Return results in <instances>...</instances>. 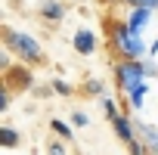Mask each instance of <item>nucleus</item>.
<instances>
[{
	"label": "nucleus",
	"mask_w": 158,
	"mask_h": 155,
	"mask_svg": "<svg viewBox=\"0 0 158 155\" xmlns=\"http://www.w3.org/2000/svg\"><path fill=\"white\" fill-rule=\"evenodd\" d=\"M109 40H112V47H115V53H118L121 59H143V56L149 53V47H146L143 34L130 31V28H127V22H112Z\"/></svg>",
	"instance_id": "f257e3e1"
},
{
	"label": "nucleus",
	"mask_w": 158,
	"mask_h": 155,
	"mask_svg": "<svg viewBox=\"0 0 158 155\" xmlns=\"http://www.w3.org/2000/svg\"><path fill=\"white\" fill-rule=\"evenodd\" d=\"M3 47H10L25 65H40L44 62V47L28 34V31H16V28H3Z\"/></svg>",
	"instance_id": "f03ea898"
},
{
	"label": "nucleus",
	"mask_w": 158,
	"mask_h": 155,
	"mask_svg": "<svg viewBox=\"0 0 158 155\" xmlns=\"http://www.w3.org/2000/svg\"><path fill=\"white\" fill-rule=\"evenodd\" d=\"M146 78H149V71H146V62H143V59H121V62L115 65V81H118V87H121L124 96H127L133 87H139Z\"/></svg>",
	"instance_id": "7ed1b4c3"
},
{
	"label": "nucleus",
	"mask_w": 158,
	"mask_h": 155,
	"mask_svg": "<svg viewBox=\"0 0 158 155\" xmlns=\"http://www.w3.org/2000/svg\"><path fill=\"white\" fill-rule=\"evenodd\" d=\"M112 130H115V136H118L124 146H130L133 140H139L136 118H130V115H115V118H112Z\"/></svg>",
	"instance_id": "20e7f679"
},
{
	"label": "nucleus",
	"mask_w": 158,
	"mask_h": 155,
	"mask_svg": "<svg viewBox=\"0 0 158 155\" xmlns=\"http://www.w3.org/2000/svg\"><path fill=\"white\" fill-rule=\"evenodd\" d=\"M71 47H74L77 56H93V53L99 50V37H96L90 28H77V31L71 34Z\"/></svg>",
	"instance_id": "39448f33"
},
{
	"label": "nucleus",
	"mask_w": 158,
	"mask_h": 155,
	"mask_svg": "<svg viewBox=\"0 0 158 155\" xmlns=\"http://www.w3.org/2000/svg\"><path fill=\"white\" fill-rule=\"evenodd\" d=\"M155 13H158V10H152V6H130V13L124 16V22H127L130 31L143 34V31L149 28V22L155 19Z\"/></svg>",
	"instance_id": "423d86ee"
},
{
	"label": "nucleus",
	"mask_w": 158,
	"mask_h": 155,
	"mask_svg": "<svg viewBox=\"0 0 158 155\" xmlns=\"http://www.w3.org/2000/svg\"><path fill=\"white\" fill-rule=\"evenodd\" d=\"M37 19H40L44 25H59V22L65 19V3H62V0H40Z\"/></svg>",
	"instance_id": "0eeeda50"
},
{
	"label": "nucleus",
	"mask_w": 158,
	"mask_h": 155,
	"mask_svg": "<svg viewBox=\"0 0 158 155\" xmlns=\"http://www.w3.org/2000/svg\"><path fill=\"white\" fill-rule=\"evenodd\" d=\"M136 130H139L143 143L152 149V155H158V127H155V124H146V121H139V118H136Z\"/></svg>",
	"instance_id": "6e6552de"
},
{
	"label": "nucleus",
	"mask_w": 158,
	"mask_h": 155,
	"mask_svg": "<svg viewBox=\"0 0 158 155\" xmlns=\"http://www.w3.org/2000/svg\"><path fill=\"white\" fill-rule=\"evenodd\" d=\"M13 84H22V87H31V71L25 65H13L6 71V87L13 90Z\"/></svg>",
	"instance_id": "1a4fd4ad"
},
{
	"label": "nucleus",
	"mask_w": 158,
	"mask_h": 155,
	"mask_svg": "<svg viewBox=\"0 0 158 155\" xmlns=\"http://www.w3.org/2000/svg\"><path fill=\"white\" fill-rule=\"evenodd\" d=\"M146 99H149V84H146V81H143L139 87H133V90L127 93V103H130V109H133V112H143Z\"/></svg>",
	"instance_id": "9d476101"
},
{
	"label": "nucleus",
	"mask_w": 158,
	"mask_h": 155,
	"mask_svg": "<svg viewBox=\"0 0 158 155\" xmlns=\"http://www.w3.org/2000/svg\"><path fill=\"white\" fill-rule=\"evenodd\" d=\"M19 140H22V136H19V130H16V127H10V124H3V130H0V143H3L6 149H16V146H19Z\"/></svg>",
	"instance_id": "9b49d317"
},
{
	"label": "nucleus",
	"mask_w": 158,
	"mask_h": 155,
	"mask_svg": "<svg viewBox=\"0 0 158 155\" xmlns=\"http://www.w3.org/2000/svg\"><path fill=\"white\" fill-rule=\"evenodd\" d=\"M81 93H84V96H96V99H102V96H106V87H102V81H96V78H90V81H84Z\"/></svg>",
	"instance_id": "f8f14e48"
},
{
	"label": "nucleus",
	"mask_w": 158,
	"mask_h": 155,
	"mask_svg": "<svg viewBox=\"0 0 158 155\" xmlns=\"http://www.w3.org/2000/svg\"><path fill=\"white\" fill-rule=\"evenodd\" d=\"M50 127H53V130H56L62 140H71V136H74V130H71L65 121H59V118H53V121H50Z\"/></svg>",
	"instance_id": "ddd939ff"
},
{
	"label": "nucleus",
	"mask_w": 158,
	"mask_h": 155,
	"mask_svg": "<svg viewBox=\"0 0 158 155\" xmlns=\"http://www.w3.org/2000/svg\"><path fill=\"white\" fill-rule=\"evenodd\" d=\"M99 103H102V112H106V118H109V121H112L115 115H121V109H118V103H115V99H109V96H102Z\"/></svg>",
	"instance_id": "4468645a"
},
{
	"label": "nucleus",
	"mask_w": 158,
	"mask_h": 155,
	"mask_svg": "<svg viewBox=\"0 0 158 155\" xmlns=\"http://www.w3.org/2000/svg\"><path fill=\"white\" fill-rule=\"evenodd\" d=\"M71 124H74V127H90V115H87L84 109H74V112H71Z\"/></svg>",
	"instance_id": "2eb2a0df"
},
{
	"label": "nucleus",
	"mask_w": 158,
	"mask_h": 155,
	"mask_svg": "<svg viewBox=\"0 0 158 155\" xmlns=\"http://www.w3.org/2000/svg\"><path fill=\"white\" fill-rule=\"evenodd\" d=\"M53 90H56L59 96H71V93H74V87L65 81V78H56V81H53Z\"/></svg>",
	"instance_id": "dca6fc26"
},
{
	"label": "nucleus",
	"mask_w": 158,
	"mask_h": 155,
	"mask_svg": "<svg viewBox=\"0 0 158 155\" xmlns=\"http://www.w3.org/2000/svg\"><path fill=\"white\" fill-rule=\"evenodd\" d=\"M47 155H68L62 140H47Z\"/></svg>",
	"instance_id": "f3484780"
},
{
	"label": "nucleus",
	"mask_w": 158,
	"mask_h": 155,
	"mask_svg": "<svg viewBox=\"0 0 158 155\" xmlns=\"http://www.w3.org/2000/svg\"><path fill=\"white\" fill-rule=\"evenodd\" d=\"M10 93H13V90H10V87H3V93H0V112H6V109H10V103H13V96H10Z\"/></svg>",
	"instance_id": "a211bd4d"
},
{
	"label": "nucleus",
	"mask_w": 158,
	"mask_h": 155,
	"mask_svg": "<svg viewBox=\"0 0 158 155\" xmlns=\"http://www.w3.org/2000/svg\"><path fill=\"white\" fill-rule=\"evenodd\" d=\"M127 6H152V10H158V0H124Z\"/></svg>",
	"instance_id": "6ab92c4d"
},
{
	"label": "nucleus",
	"mask_w": 158,
	"mask_h": 155,
	"mask_svg": "<svg viewBox=\"0 0 158 155\" xmlns=\"http://www.w3.org/2000/svg\"><path fill=\"white\" fill-rule=\"evenodd\" d=\"M149 56H152V59L158 56V40H152V47H149Z\"/></svg>",
	"instance_id": "aec40b11"
},
{
	"label": "nucleus",
	"mask_w": 158,
	"mask_h": 155,
	"mask_svg": "<svg viewBox=\"0 0 158 155\" xmlns=\"http://www.w3.org/2000/svg\"><path fill=\"white\" fill-rule=\"evenodd\" d=\"M102 3H118V0H102Z\"/></svg>",
	"instance_id": "412c9836"
}]
</instances>
